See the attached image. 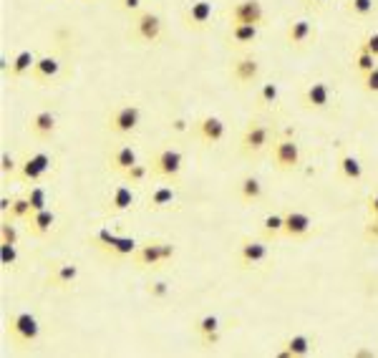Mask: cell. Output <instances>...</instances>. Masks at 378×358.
<instances>
[{"mask_svg":"<svg viewBox=\"0 0 378 358\" xmlns=\"http://www.w3.org/2000/svg\"><path fill=\"white\" fill-rule=\"evenodd\" d=\"M33 214V207H31V200L28 195L23 197H13V205H10V212H8L6 220H15V222H25L28 217Z\"/></svg>","mask_w":378,"mask_h":358,"instance_id":"obj_34","label":"cell"},{"mask_svg":"<svg viewBox=\"0 0 378 358\" xmlns=\"http://www.w3.org/2000/svg\"><path fill=\"white\" fill-rule=\"evenodd\" d=\"M121 8L129 13H139L141 11V0H121Z\"/></svg>","mask_w":378,"mask_h":358,"instance_id":"obj_46","label":"cell"},{"mask_svg":"<svg viewBox=\"0 0 378 358\" xmlns=\"http://www.w3.org/2000/svg\"><path fill=\"white\" fill-rule=\"evenodd\" d=\"M333 101V88L328 81H313L305 86V91L300 94V104L302 109L308 111H326Z\"/></svg>","mask_w":378,"mask_h":358,"instance_id":"obj_13","label":"cell"},{"mask_svg":"<svg viewBox=\"0 0 378 358\" xmlns=\"http://www.w3.org/2000/svg\"><path fill=\"white\" fill-rule=\"evenodd\" d=\"M353 66H356V71H358L360 76H363V74H368V71L376 69V66H378V58L358 46V50H356V58H353Z\"/></svg>","mask_w":378,"mask_h":358,"instance_id":"obj_35","label":"cell"},{"mask_svg":"<svg viewBox=\"0 0 378 358\" xmlns=\"http://www.w3.org/2000/svg\"><path fill=\"white\" fill-rule=\"evenodd\" d=\"M265 260H267V242H265V240H252V237L239 240V247H237L239 270H255Z\"/></svg>","mask_w":378,"mask_h":358,"instance_id":"obj_11","label":"cell"},{"mask_svg":"<svg viewBox=\"0 0 378 358\" xmlns=\"http://www.w3.org/2000/svg\"><path fill=\"white\" fill-rule=\"evenodd\" d=\"M176 200V192L174 187H169V184H162V187H154L149 192V197H146V209L149 212H159V209H167L172 207Z\"/></svg>","mask_w":378,"mask_h":358,"instance_id":"obj_27","label":"cell"},{"mask_svg":"<svg viewBox=\"0 0 378 358\" xmlns=\"http://www.w3.org/2000/svg\"><path fill=\"white\" fill-rule=\"evenodd\" d=\"M270 162L277 172H295L302 164V149L293 137H275L270 144Z\"/></svg>","mask_w":378,"mask_h":358,"instance_id":"obj_2","label":"cell"},{"mask_svg":"<svg viewBox=\"0 0 378 358\" xmlns=\"http://www.w3.org/2000/svg\"><path fill=\"white\" fill-rule=\"evenodd\" d=\"M141 124V106L139 104H121L106 116V129L116 137L134 134Z\"/></svg>","mask_w":378,"mask_h":358,"instance_id":"obj_6","label":"cell"},{"mask_svg":"<svg viewBox=\"0 0 378 358\" xmlns=\"http://www.w3.org/2000/svg\"><path fill=\"white\" fill-rule=\"evenodd\" d=\"M20 233H18V225L15 220H3L0 225V242H10V245H18Z\"/></svg>","mask_w":378,"mask_h":358,"instance_id":"obj_39","label":"cell"},{"mask_svg":"<svg viewBox=\"0 0 378 358\" xmlns=\"http://www.w3.org/2000/svg\"><path fill=\"white\" fill-rule=\"evenodd\" d=\"M212 15H214V6L212 0H192L182 13V20L187 25L189 31L202 33L207 31L209 23H212Z\"/></svg>","mask_w":378,"mask_h":358,"instance_id":"obj_12","label":"cell"},{"mask_svg":"<svg viewBox=\"0 0 378 358\" xmlns=\"http://www.w3.org/2000/svg\"><path fill=\"white\" fill-rule=\"evenodd\" d=\"M365 209H368V217H378V192L368 195V200H365Z\"/></svg>","mask_w":378,"mask_h":358,"instance_id":"obj_45","label":"cell"},{"mask_svg":"<svg viewBox=\"0 0 378 358\" xmlns=\"http://www.w3.org/2000/svg\"><path fill=\"white\" fill-rule=\"evenodd\" d=\"M315 38H318V31H315V23L310 18H298L285 28V43L293 50L310 48L315 43Z\"/></svg>","mask_w":378,"mask_h":358,"instance_id":"obj_8","label":"cell"},{"mask_svg":"<svg viewBox=\"0 0 378 358\" xmlns=\"http://www.w3.org/2000/svg\"><path fill=\"white\" fill-rule=\"evenodd\" d=\"M58 74H61V61H58V56H53V53H46V56L36 58V63H33V71H31V78L43 86V83L56 81Z\"/></svg>","mask_w":378,"mask_h":358,"instance_id":"obj_17","label":"cell"},{"mask_svg":"<svg viewBox=\"0 0 378 358\" xmlns=\"http://www.w3.org/2000/svg\"><path fill=\"white\" fill-rule=\"evenodd\" d=\"M58 132V116L48 109H41V111L31 113L28 116V134H31L36 142H48Z\"/></svg>","mask_w":378,"mask_h":358,"instance_id":"obj_14","label":"cell"},{"mask_svg":"<svg viewBox=\"0 0 378 358\" xmlns=\"http://www.w3.org/2000/svg\"><path fill=\"white\" fill-rule=\"evenodd\" d=\"M149 172H151V167H146V164H139V162H136V164L132 167V170H126L121 177H124V182H129V184L134 187V184H141V182H144L146 177H149Z\"/></svg>","mask_w":378,"mask_h":358,"instance_id":"obj_38","label":"cell"},{"mask_svg":"<svg viewBox=\"0 0 378 358\" xmlns=\"http://www.w3.org/2000/svg\"><path fill=\"white\" fill-rule=\"evenodd\" d=\"M10 205H13V200H8V195L0 197V214H3V220H6L8 212H10Z\"/></svg>","mask_w":378,"mask_h":358,"instance_id":"obj_47","label":"cell"},{"mask_svg":"<svg viewBox=\"0 0 378 358\" xmlns=\"http://www.w3.org/2000/svg\"><path fill=\"white\" fill-rule=\"evenodd\" d=\"M280 104V83L265 81L260 83L258 94H255V106L258 109H275Z\"/></svg>","mask_w":378,"mask_h":358,"instance_id":"obj_30","label":"cell"},{"mask_svg":"<svg viewBox=\"0 0 378 358\" xmlns=\"http://www.w3.org/2000/svg\"><path fill=\"white\" fill-rule=\"evenodd\" d=\"M360 86H363L365 94L378 96V66L373 71H368V74L360 76Z\"/></svg>","mask_w":378,"mask_h":358,"instance_id":"obj_41","label":"cell"},{"mask_svg":"<svg viewBox=\"0 0 378 358\" xmlns=\"http://www.w3.org/2000/svg\"><path fill=\"white\" fill-rule=\"evenodd\" d=\"M25 225H28V233L36 235V237H46V235L56 227V214L50 212V209H38V212H33L28 220H25Z\"/></svg>","mask_w":378,"mask_h":358,"instance_id":"obj_26","label":"cell"},{"mask_svg":"<svg viewBox=\"0 0 378 358\" xmlns=\"http://www.w3.org/2000/svg\"><path fill=\"white\" fill-rule=\"evenodd\" d=\"M262 78V63L252 53H239L230 61V81L237 88H250Z\"/></svg>","mask_w":378,"mask_h":358,"instance_id":"obj_4","label":"cell"},{"mask_svg":"<svg viewBox=\"0 0 378 358\" xmlns=\"http://www.w3.org/2000/svg\"><path fill=\"white\" fill-rule=\"evenodd\" d=\"M46 174H48V172L43 170V164L33 157V151L23 159V162H20V170H18V179H20V182L36 184V182H41Z\"/></svg>","mask_w":378,"mask_h":358,"instance_id":"obj_29","label":"cell"},{"mask_svg":"<svg viewBox=\"0 0 378 358\" xmlns=\"http://www.w3.org/2000/svg\"><path fill=\"white\" fill-rule=\"evenodd\" d=\"M260 36V25H250V23H234L230 25L225 41L234 48H250Z\"/></svg>","mask_w":378,"mask_h":358,"instance_id":"obj_18","label":"cell"},{"mask_svg":"<svg viewBox=\"0 0 378 358\" xmlns=\"http://www.w3.org/2000/svg\"><path fill=\"white\" fill-rule=\"evenodd\" d=\"M134 258V268L136 270H159L164 268V240H146L136 247Z\"/></svg>","mask_w":378,"mask_h":358,"instance_id":"obj_9","label":"cell"},{"mask_svg":"<svg viewBox=\"0 0 378 358\" xmlns=\"http://www.w3.org/2000/svg\"><path fill=\"white\" fill-rule=\"evenodd\" d=\"M363 240L365 242H378V217H368L363 227Z\"/></svg>","mask_w":378,"mask_h":358,"instance_id":"obj_44","label":"cell"},{"mask_svg":"<svg viewBox=\"0 0 378 358\" xmlns=\"http://www.w3.org/2000/svg\"><path fill=\"white\" fill-rule=\"evenodd\" d=\"M310 235H313V220H310V214L302 212V209H288V212H285L283 237L293 240V242H300V240H308Z\"/></svg>","mask_w":378,"mask_h":358,"instance_id":"obj_15","label":"cell"},{"mask_svg":"<svg viewBox=\"0 0 378 358\" xmlns=\"http://www.w3.org/2000/svg\"><path fill=\"white\" fill-rule=\"evenodd\" d=\"M192 132H195L204 144H220L227 134V124L220 116H214V113H204V116H200V119L192 124Z\"/></svg>","mask_w":378,"mask_h":358,"instance_id":"obj_16","label":"cell"},{"mask_svg":"<svg viewBox=\"0 0 378 358\" xmlns=\"http://www.w3.org/2000/svg\"><path fill=\"white\" fill-rule=\"evenodd\" d=\"M195 331L202 336V340L207 343V346H217L222 338V326H220V318L212 313H204L197 318L195 323Z\"/></svg>","mask_w":378,"mask_h":358,"instance_id":"obj_21","label":"cell"},{"mask_svg":"<svg viewBox=\"0 0 378 358\" xmlns=\"http://www.w3.org/2000/svg\"><path fill=\"white\" fill-rule=\"evenodd\" d=\"M360 48H365L368 53H373V56L378 58V31H368L363 38H360Z\"/></svg>","mask_w":378,"mask_h":358,"instance_id":"obj_42","label":"cell"},{"mask_svg":"<svg viewBox=\"0 0 378 358\" xmlns=\"http://www.w3.org/2000/svg\"><path fill=\"white\" fill-rule=\"evenodd\" d=\"M230 25L234 23H250V25H265V8L260 0H234L227 11Z\"/></svg>","mask_w":378,"mask_h":358,"instance_id":"obj_10","label":"cell"},{"mask_svg":"<svg viewBox=\"0 0 378 358\" xmlns=\"http://www.w3.org/2000/svg\"><path fill=\"white\" fill-rule=\"evenodd\" d=\"M346 13L351 18L368 20L376 13V0H346Z\"/></svg>","mask_w":378,"mask_h":358,"instance_id":"obj_33","label":"cell"},{"mask_svg":"<svg viewBox=\"0 0 378 358\" xmlns=\"http://www.w3.org/2000/svg\"><path fill=\"white\" fill-rule=\"evenodd\" d=\"M149 167H151V174L162 177L167 182H176L184 170V154L179 149L164 146V149H159L157 154L149 159Z\"/></svg>","mask_w":378,"mask_h":358,"instance_id":"obj_5","label":"cell"},{"mask_svg":"<svg viewBox=\"0 0 378 358\" xmlns=\"http://www.w3.org/2000/svg\"><path fill=\"white\" fill-rule=\"evenodd\" d=\"M136 162H139L136 151H134L129 144L113 146V149L108 151V170H113L116 174H124V172L132 170Z\"/></svg>","mask_w":378,"mask_h":358,"instance_id":"obj_22","label":"cell"},{"mask_svg":"<svg viewBox=\"0 0 378 358\" xmlns=\"http://www.w3.org/2000/svg\"><path fill=\"white\" fill-rule=\"evenodd\" d=\"M113 237H116V235H113L111 230H106V227H101L99 233L94 235V240H91V242H94L96 247H101V250H106V247L113 242Z\"/></svg>","mask_w":378,"mask_h":358,"instance_id":"obj_43","label":"cell"},{"mask_svg":"<svg viewBox=\"0 0 378 358\" xmlns=\"http://www.w3.org/2000/svg\"><path fill=\"white\" fill-rule=\"evenodd\" d=\"M237 197L245 202V205H255V202L262 200V197H265V184L260 182V177H255V174L239 177Z\"/></svg>","mask_w":378,"mask_h":358,"instance_id":"obj_23","label":"cell"},{"mask_svg":"<svg viewBox=\"0 0 378 358\" xmlns=\"http://www.w3.org/2000/svg\"><path fill=\"white\" fill-rule=\"evenodd\" d=\"M283 227H285V212H270L262 217V225H260V230H262V237L265 240H275L283 235Z\"/></svg>","mask_w":378,"mask_h":358,"instance_id":"obj_32","label":"cell"},{"mask_svg":"<svg viewBox=\"0 0 378 358\" xmlns=\"http://www.w3.org/2000/svg\"><path fill=\"white\" fill-rule=\"evenodd\" d=\"M18 170H20V162L15 157H10L8 151H3V157H0V172L3 177H18Z\"/></svg>","mask_w":378,"mask_h":358,"instance_id":"obj_40","label":"cell"},{"mask_svg":"<svg viewBox=\"0 0 378 358\" xmlns=\"http://www.w3.org/2000/svg\"><path fill=\"white\" fill-rule=\"evenodd\" d=\"M8 336L18 346H33L41 338V321L33 313H28V310H18L8 321Z\"/></svg>","mask_w":378,"mask_h":358,"instance_id":"obj_3","label":"cell"},{"mask_svg":"<svg viewBox=\"0 0 378 358\" xmlns=\"http://www.w3.org/2000/svg\"><path fill=\"white\" fill-rule=\"evenodd\" d=\"M305 6L313 8V11H323L328 6V0H305Z\"/></svg>","mask_w":378,"mask_h":358,"instance_id":"obj_49","label":"cell"},{"mask_svg":"<svg viewBox=\"0 0 378 358\" xmlns=\"http://www.w3.org/2000/svg\"><path fill=\"white\" fill-rule=\"evenodd\" d=\"M338 172L346 182L356 184L363 179V164H360V159L353 157L351 151H346V149H340V154H338Z\"/></svg>","mask_w":378,"mask_h":358,"instance_id":"obj_24","label":"cell"},{"mask_svg":"<svg viewBox=\"0 0 378 358\" xmlns=\"http://www.w3.org/2000/svg\"><path fill=\"white\" fill-rule=\"evenodd\" d=\"M0 265L10 270L18 265V245H10V242H0Z\"/></svg>","mask_w":378,"mask_h":358,"instance_id":"obj_37","label":"cell"},{"mask_svg":"<svg viewBox=\"0 0 378 358\" xmlns=\"http://www.w3.org/2000/svg\"><path fill=\"white\" fill-rule=\"evenodd\" d=\"M28 200H31L33 212H38V209H48V189L36 184V187L28 189Z\"/></svg>","mask_w":378,"mask_h":358,"instance_id":"obj_36","label":"cell"},{"mask_svg":"<svg viewBox=\"0 0 378 358\" xmlns=\"http://www.w3.org/2000/svg\"><path fill=\"white\" fill-rule=\"evenodd\" d=\"M78 275H81V270H78L76 263H53V268L48 273V285H53L58 290L71 288L78 280Z\"/></svg>","mask_w":378,"mask_h":358,"instance_id":"obj_19","label":"cell"},{"mask_svg":"<svg viewBox=\"0 0 378 358\" xmlns=\"http://www.w3.org/2000/svg\"><path fill=\"white\" fill-rule=\"evenodd\" d=\"M132 207H134V192L129 187V182L116 184L106 200V214H121Z\"/></svg>","mask_w":378,"mask_h":358,"instance_id":"obj_20","label":"cell"},{"mask_svg":"<svg viewBox=\"0 0 378 358\" xmlns=\"http://www.w3.org/2000/svg\"><path fill=\"white\" fill-rule=\"evenodd\" d=\"M272 129L270 124H265V121H250V124L242 129V137H239V154L247 159L258 157L262 154L265 149H270L272 144Z\"/></svg>","mask_w":378,"mask_h":358,"instance_id":"obj_1","label":"cell"},{"mask_svg":"<svg viewBox=\"0 0 378 358\" xmlns=\"http://www.w3.org/2000/svg\"><path fill=\"white\" fill-rule=\"evenodd\" d=\"M136 247H139V242L134 237H113V242L104 252H106L108 258L121 260V258H132L134 252H136Z\"/></svg>","mask_w":378,"mask_h":358,"instance_id":"obj_31","label":"cell"},{"mask_svg":"<svg viewBox=\"0 0 378 358\" xmlns=\"http://www.w3.org/2000/svg\"><path fill=\"white\" fill-rule=\"evenodd\" d=\"M313 353V340H310L308 333H293L290 338L283 340V351L280 356H290V358H302Z\"/></svg>","mask_w":378,"mask_h":358,"instance_id":"obj_25","label":"cell"},{"mask_svg":"<svg viewBox=\"0 0 378 358\" xmlns=\"http://www.w3.org/2000/svg\"><path fill=\"white\" fill-rule=\"evenodd\" d=\"M36 53L33 50H20V53H15V58L10 61V69H8V78H13V81H20L23 76H31L33 71V63H36Z\"/></svg>","mask_w":378,"mask_h":358,"instance_id":"obj_28","label":"cell"},{"mask_svg":"<svg viewBox=\"0 0 378 358\" xmlns=\"http://www.w3.org/2000/svg\"><path fill=\"white\" fill-rule=\"evenodd\" d=\"M164 23L157 13L151 11H139L132 20V38L134 41H141V43H157L162 38Z\"/></svg>","mask_w":378,"mask_h":358,"instance_id":"obj_7","label":"cell"},{"mask_svg":"<svg viewBox=\"0 0 378 358\" xmlns=\"http://www.w3.org/2000/svg\"><path fill=\"white\" fill-rule=\"evenodd\" d=\"M149 293H151V296L162 298V296H167V293H169V288H167V283H154V288H151Z\"/></svg>","mask_w":378,"mask_h":358,"instance_id":"obj_48","label":"cell"}]
</instances>
